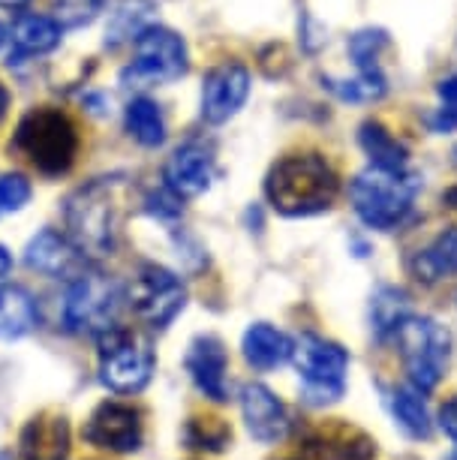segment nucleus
Here are the masks:
<instances>
[{"label":"nucleus","mask_w":457,"mask_h":460,"mask_svg":"<svg viewBox=\"0 0 457 460\" xmlns=\"http://www.w3.org/2000/svg\"><path fill=\"white\" fill-rule=\"evenodd\" d=\"M226 367H229V358H226V349H223V343L217 337H211V334L196 337L187 352V370L196 385H199V392L217 403L229 401Z\"/></svg>","instance_id":"dca6fc26"},{"label":"nucleus","mask_w":457,"mask_h":460,"mask_svg":"<svg viewBox=\"0 0 457 460\" xmlns=\"http://www.w3.org/2000/svg\"><path fill=\"white\" fill-rule=\"evenodd\" d=\"M241 349H244L247 364H253L256 370H274V367H280V364L292 361L295 341H292L289 334L277 332V328L268 323H256L247 328Z\"/></svg>","instance_id":"6ab92c4d"},{"label":"nucleus","mask_w":457,"mask_h":460,"mask_svg":"<svg viewBox=\"0 0 457 460\" xmlns=\"http://www.w3.org/2000/svg\"><path fill=\"white\" fill-rule=\"evenodd\" d=\"M24 262L33 271L46 274V277H55V280H73L84 271V259L79 253V247L73 244L70 235H60L55 229H42L40 235L31 238L28 250H24Z\"/></svg>","instance_id":"4468645a"},{"label":"nucleus","mask_w":457,"mask_h":460,"mask_svg":"<svg viewBox=\"0 0 457 460\" xmlns=\"http://www.w3.org/2000/svg\"><path fill=\"white\" fill-rule=\"evenodd\" d=\"M22 460H66L70 455V421L57 412H40L24 424L19 437Z\"/></svg>","instance_id":"f3484780"},{"label":"nucleus","mask_w":457,"mask_h":460,"mask_svg":"<svg viewBox=\"0 0 457 460\" xmlns=\"http://www.w3.org/2000/svg\"><path fill=\"white\" fill-rule=\"evenodd\" d=\"M241 412H244L250 437L262 442V446H274L289 433L286 406L262 382H247L241 388Z\"/></svg>","instance_id":"ddd939ff"},{"label":"nucleus","mask_w":457,"mask_h":460,"mask_svg":"<svg viewBox=\"0 0 457 460\" xmlns=\"http://www.w3.org/2000/svg\"><path fill=\"white\" fill-rule=\"evenodd\" d=\"M443 202H445V205H452V208H457V187H452V190H445Z\"/></svg>","instance_id":"e433bc0d"},{"label":"nucleus","mask_w":457,"mask_h":460,"mask_svg":"<svg viewBox=\"0 0 457 460\" xmlns=\"http://www.w3.org/2000/svg\"><path fill=\"white\" fill-rule=\"evenodd\" d=\"M409 268L425 283H436L448 274H457V226L439 232L425 250H418Z\"/></svg>","instance_id":"4be33fe9"},{"label":"nucleus","mask_w":457,"mask_h":460,"mask_svg":"<svg viewBox=\"0 0 457 460\" xmlns=\"http://www.w3.org/2000/svg\"><path fill=\"white\" fill-rule=\"evenodd\" d=\"M127 129L145 147H160L166 142V120L157 102L148 97H139L127 106Z\"/></svg>","instance_id":"393cba45"},{"label":"nucleus","mask_w":457,"mask_h":460,"mask_svg":"<svg viewBox=\"0 0 457 460\" xmlns=\"http://www.w3.org/2000/svg\"><path fill=\"white\" fill-rule=\"evenodd\" d=\"M398 349L403 358V367L409 373L412 388L421 394L434 392L443 379L445 361H448V334L443 325H436L427 316H407L398 325Z\"/></svg>","instance_id":"423d86ee"},{"label":"nucleus","mask_w":457,"mask_h":460,"mask_svg":"<svg viewBox=\"0 0 457 460\" xmlns=\"http://www.w3.org/2000/svg\"><path fill=\"white\" fill-rule=\"evenodd\" d=\"M120 289L100 271H82L73 277L64 298V325L73 334H106L118 323Z\"/></svg>","instance_id":"0eeeda50"},{"label":"nucleus","mask_w":457,"mask_h":460,"mask_svg":"<svg viewBox=\"0 0 457 460\" xmlns=\"http://www.w3.org/2000/svg\"><path fill=\"white\" fill-rule=\"evenodd\" d=\"M0 460H13L10 455H6V451H0Z\"/></svg>","instance_id":"a19ab883"},{"label":"nucleus","mask_w":457,"mask_h":460,"mask_svg":"<svg viewBox=\"0 0 457 460\" xmlns=\"http://www.w3.org/2000/svg\"><path fill=\"white\" fill-rule=\"evenodd\" d=\"M106 0H51V19L60 28H84L102 13Z\"/></svg>","instance_id":"7c9ffc66"},{"label":"nucleus","mask_w":457,"mask_h":460,"mask_svg":"<svg viewBox=\"0 0 457 460\" xmlns=\"http://www.w3.org/2000/svg\"><path fill=\"white\" fill-rule=\"evenodd\" d=\"M307 451L316 460H374L376 446L358 428L331 424V428H319L307 439Z\"/></svg>","instance_id":"a211bd4d"},{"label":"nucleus","mask_w":457,"mask_h":460,"mask_svg":"<svg viewBox=\"0 0 457 460\" xmlns=\"http://www.w3.org/2000/svg\"><path fill=\"white\" fill-rule=\"evenodd\" d=\"M157 22V6L154 0H118V6L109 15L106 28V46H124V42H136L145 31L154 28Z\"/></svg>","instance_id":"412c9836"},{"label":"nucleus","mask_w":457,"mask_h":460,"mask_svg":"<svg viewBox=\"0 0 457 460\" xmlns=\"http://www.w3.org/2000/svg\"><path fill=\"white\" fill-rule=\"evenodd\" d=\"M6 115V91H4V84H0V120H4Z\"/></svg>","instance_id":"58836bf2"},{"label":"nucleus","mask_w":457,"mask_h":460,"mask_svg":"<svg viewBox=\"0 0 457 460\" xmlns=\"http://www.w3.org/2000/svg\"><path fill=\"white\" fill-rule=\"evenodd\" d=\"M184 437L189 448L220 451V448H226V442L232 439V430H229V424L220 419H189Z\"/></svg>","instance_id":"c756f323"},{"label":"nucleus","mask_w":457,"mask_h":460,"mask_svg":"<svg viewBox=\"0 0 457 460\" xmlns=\"http://www.w3.org/2000/svg\"><path fill=\"white\" fill-rule=\"evenodd\" d=\"M325 84H329V91H334L340 100H347V102H370V100L385 97V91H388L382 69H379V73H358L356 79H349V82L325 79Z\"/></svg>","instance_id":"cd10ccee"},{"label":"nucleus","mask_w":457,"mask_h":460,"mask_svg":"<svg viewBox=\"0 0 457 460\" xmlns=\"http://www.w3.org/2000/svg\"><path fill=\"white\" fill-rule=\"evenodd\" d=\"M15 147L42 175H64L79 157V133L60 109L42 106L22 118L15 129Z\"/></svg>","instance_id":"20e7f679"},{"label":"nucleus","mask_w":457,"mask_h":460,"mask_svg":"<svg viewBox=\"0 0 457 460\" xmlns=\"http://www.w3.org/2000/svg\"><path fill=\"white\" fill-rule=\"evenodd\" d=\"M148 211L157 217H178L180 214V196H175L171 190H160V193L148 196Z\"/></svg>","instance_id":"72a5a7b5"},{"label":"nucleus","mask_w":457,"mask_h":460,"mask_svg":"<svg viewBox=\"0 0 457 460\" xmlns=\"http://www.w3.org/2000/svg\"><path fill=\"white\" fill-rule=\"evenodd\" d=\"M154 367H157V355L148 337L118 325L100 334V379L115 394L142 392L154 376Z\"/></svg>","instance_id":"39448f33"},{"label":"nucleus","mask_w":457,"mask_h":460,"mask_svg":"<svg viewBox=\"0 0 457 460\" xmlns=\"http://www.w3.org/2000/svg\"><path fill=\"white\" fill-rule=\"evenodd\" d=\"M187 46L178 33L154 24L136 40V60L124 69L127 88H154L169 84L187 73Z\"/></svg>","instance_id":"1a4fd4ad"},{"label":"nucleus","mask_w":457,"mask_h":460,"mask_svg":"<svg viewBox=\"0 0 457 460\" xmlns=\"http://www.w3.org/2000/svg\"><path fill=\"white\" fill-rule=\"evenodd\" d=\"M439 109L430 115V127L436 133H452L457 129V75H448V79L439 82Z\"/></svg>","instance_id":"2f4dec72"},{"label":"nucleus","mask_w":457,"mask_h":460,"mask_svg":"<svg viewBox=\"0 0 457 460\" xmlns=\"http://www.w3.org/2000/svg\"><path fill=\"white\" fill-rule=\"evenodd\" d=\"M391 410H394V419L400 421V428L407 430L409 437H416V439L430 437L434 424H430V412L418 388H400V392H394Z\"/></svg>","instance_id":"a878e982"},{"label":"nucleus","mask_w":457,"mask_h":460,"mask_svg":"<svg viewBox=\"0 0 457 460\" xmlns=\"http://www.w3.org/2000/svg\"><path fill=\"white\" fill-rule=\"evenodd\" d=\"M166 187L180 199H193L202 196L214 181V157L211 151L199 142L180 145L166 163Z\"/></svg>","instance_id":"2eb2a0df"},{"label":"nucleus","mask_w":457,"mask_h":460,"mask_svg":"<svg viewBox=\"0 0 457 460\" xmlns=\"http://www.w3.org/2000/svg\"><path fill=\"white\" fill-rule=\"evenodd\" d=\"M421 181L409 169L370 166L361 175H356V181L349 184V199L356 214L370 229L391 232L407 223Z\"/></svg>","instance_id":"7ed1b4c3"},{"label":"nucleus","mask_w":457,"mask_h":460,"mask_svg":"<svg viewBox=\"0 0 457 460\" xmlns=\"http://www.w3.org/2000/svg\"><path fill=\"white\" fill-rule=\"evenodd\" d=\"M250 93V73L241 64L214 66L202 82V118L208 124H226L244 106Z\"/></svg>","instance_id":"f8f14e48"},{"label":"nucleus","mask_w":457,"mask_h":460,"mask_svg":"<svg viewBox=\"0 0 457 460\" xmlns=\"http://www.w3.org/2000/svg\"><path fill=\"white\" fill-rule=\"evenodd\" d=\"M439 428L457 442V394L448 397V401L443 403V410H439Z\"/></svg>","instance_id":"f704fd0d"},{"label":"nucleus","mask_w":457,"mask_h":460,"mask_svg":"<svg viewBox=\"0 0 457 460\" xmlns=\"http://www.w3.org/2000/svg\"><path fill=\"white\" fill-rule=\"evenodd\" d=\"M454 460H457V451H454Z\"/></svg>","instance_id":"79ce46f5"},{"label":"nucleus","mask_w":457,"mask_h":460,"mask_svg":"<svg viewBox=\"0 0 457 460\" xmlns=\"http://www.w3.org/2000/svg\"><path fill=\"white\" fill-rule=\"evenodd\" d=\"M64 28L51 15H22L13 24V46L19 55H46L60 46Z\"/></svg>","instance_id":"5701e85b"},{"label":"nucleus","mask_w":457,"mask_h":460,"mask_svg":"<svg viewBox=\"0 0 457 460\" xmlns=\"http://www.w3.org/2000/svg\"><path fill=\"white\" fill-rule=\"evenodd\" d=\"M409 316V295L403 289H379L374 298V328L379 337L394 334Z\"/></svg>","instance_id":"bb28decb"},{"label":"nucleus","mask_w":457,"mask_h":460,"mask_svg":"<svg viewBox=\"0 0 457 460\" xmlns=\"http://www.w3.org/2000/svg\"><path fill=\"white\" fill-rule=\"evenodd\" d=\"M187 304V289L178 274L163 265H145L129 283V307L151 328H166Z\"/></svg>","instance_id":"9d476101"},{"label":"nucleus","mask_w":457,"mask_h":460,"mask_svg":"<svg viewBox=\"0 0 457 460\" xmlns=\"http://www.w3.org/2000/svg\"><path fill=\"white\" fill-rule=\"evenodd\" d=\"M24 4H28V0H0V6H6V10H19Z\"/></svg>","instance_id":"4c0bfd02"},{"label":"nucleus","mask_w":457,"mask_h":460,"mask_svg":"<svg viewBox=\"0 0 457 460\" xmlns=\"http://www.w3.org/2000/svg\"><path fill=\"white\" fill-rule=\"evenodd\" d=\"M361 147H365V154L370 157L374 166H382V169H407V147H403L398 138H394L382 124H376V120H365L361 124Z\"/></svg>","instance_id":"b1692460"},{"label":"nucleus","mask_w":457,"mask_h":460,"mask_svg":"<svg viewBox=\"0 0 457 460\" xmlns=\"http://www.w3.org/2000/svg\"><path fill=\"white\" fill-rule=\"evenodd\" d=\"M84 439L97 448L129 455L142 446V412L118 401L100 403L84 424Z\"/></svg>","instance_id":"9b49d317"},{"label":"nucleus","mask_w":457,"mask_h":460,"mask_svg":"<svg viewBox=\"0 0 457 460\" xmlns=\"http://www.w3.org/2000/svg\"><path fill=\"white\" fill-rule=\"evenodd\" d=\"M66 220V235L79 253L91 262L111 256L118 238V199H115V181L97 178L88 187H79L75 193L66 199L64 208Z\"/></svg>","instance_id":"f03ea898"},{"label":"nucleus","mask_w":457,"mask_h":460,"mask_svg":"<svg viewBox=\"0 0 457 460\" xmlns=\"http://www.w3.org/2000/svg\"><path fill=\"white\" fill-rule=\"evenodd\" d=\"M4 42H6V28L0 24V46H4Z\"/></svg>","instance_id":"ea45409f"},{"label":"nucleus","mask_w":457,"mask_h":460,"mask_svg":"<svg viewBox=\"0 0 457 460\" xmlns=\"http://www.w3.org/2000/svg\"><path fill=\"white\" fill-rule=\"evenodd\" d=\"M292 361L304 379V394L310 403H331L347 388L349 355L340 343L316 334H301L292 349Z\"/></svg>","instance_id":"6e6552de"},{"label":"nucleus","mask_w":457,"mask_h":460,"mask_svg":"<svg viewBox=\"0 0 457 460\" xmlns=\"http://www.w3.org/2000/svg\"><path fill=\"white\" fill-rule=\"evenodd\" d=\"M10 268H13V256L6 253V247H0V277L10 274Z\"/></svg>","instance_id":"c9c22d12"},{"label":"nucleus","mask_w":457,"mask_h":460,"mask_svg":"<svg viewBox=\"0 0 457 460\" xmlns=\"http://www.w3.org/2000/svg\"><path fill=\"white\" fill-rule=\"evenodd\" d=\"M340 181L319 154H292L268 172L265 196L286 217H310L329 211L338 199Z\"/></svg>","instance_id":"f257e3e1"},{"label":"nucleus","mask_w":457,"mask_h":460,"mask_svg":"<svg viewBox=\"0 0 457 460\" xmlns=\"http://www.w3.org/2000/svg\"><path fill=\"white\" fill-rule=\"evenodd\" d=\"M40 325V307L22 286H0V341L31 334Z\"/></svg>","instance_id":"aec40b11"},{"label":"nucleus","mask_w":457,"mask_h":460,"mask_svg":"<svg viewBox=\"0 0 457 460\" xmlns=\"http://www.w3.org/2000/svg\"><path fill=\"white\" fill-rule=\"evenodd\" d=\"M388 46V33L385 31H358L349 40V55L356 60L358 73H379V51Z\"/></svg>","instance_id":"c85d7f7f"},{"label":"nucleus","mask_w":457,"mask_h":460,"mask_svg":"<svg viewBox=\"0 0 457 460\" xmlns=\"http://www.w3.org/2000/svg\"><path fill=\"white\" fill-rule=\"evenodd\" d=\"M31 202V181L24 175H0V217L22 211Z\"/></svg>","instance_id":"473e14b6"}]
</instances>
